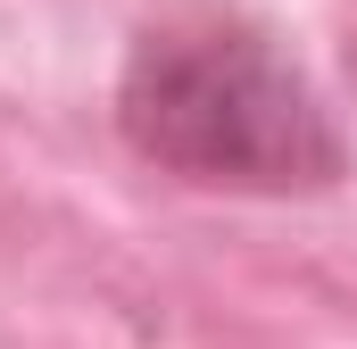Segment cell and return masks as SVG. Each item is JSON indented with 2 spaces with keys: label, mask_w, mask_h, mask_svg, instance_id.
I'll list each match as a JSON object with an SVG mask.
<instances>
[{
  "label": "cell",
  "mask_w": 357,
  "mask_h": 349,
  "mask_svg": "<svg viewBox=\"0 0 357 349\" xmlns=\"http://www.w3.org/2000/svg\"><path fill=\"white\" fill-rule=\"evenodd\" d=\"M125 142L199 191H250L291 200L341 183L349 150L333 108L316 100L307 67L241 8H167L133 34L125 84H116Z\"/></svg>",
  "instance_id": "obj_1"
}]
</instances>
